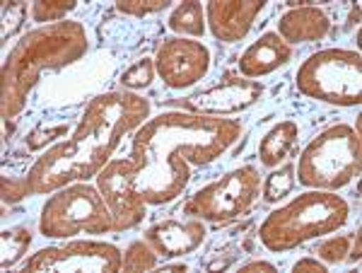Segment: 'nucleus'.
I'll return each mask as SVG.
<instances>
[{
    "instance_id": "7ed1b4c3",
    "label": "nucleus",
    "mask_w": 362,
    "mask_h": 273,
    "mask_svg": "<svg viewBox=\"0 0 362 273\" xmlns=\"http://www.w3.org/2000/svg\"><path fill=\"white\" fill-rule=\"evenodd\" d=\"M87 49H90L87 32L75 20L56 22V25L29 32L3 63V75H0L3 119H15L25 109L29 92L42 80L44 71H58V68L70 66L78 58H83Z\"/></svg>"
},
{
    "instance_id": "412c9836",
    "label": "nucleus",
    "mask_w": 362,
    "mask_h": 273,
    "mask_svg": "<svg viewBox=\"0 0 362 273\" xmlns=\"http://www.w3.org/2000/svg\"><path fill=\"white\" fill-rule=\"evenodd\" d=\"M78 8V0H37L29 8L34 22H42V25H56V22L66 20L68 13Z\"/></svg>"
},
{
    "instance_id": "f3484780",
    "label": "nucleus",
    "mask_w": 362,
    "mask_h": 273,
    "mask_svg": "<svg viewBox=\"0 0 362 273\" xmlns=\"http://www.w3.org/2000/svg\"><path fill=\"white\" fill-rule=\"evenodd\" d=\"M297 138H300V129H297L295 121H280V124H276L264 138H261V145H259L261 165L276 167L278 162H283L293 153Z\"/></svg>"
},
{
    "instance_id": "393cba45",
    "label": "nucleus",
    "mask_w": 362,
    "mask_h": 273,
    "mask_svg": "<svg viewBox=\"0 0 362 273\" xmlns=\"http://www.w3.org/2000/svg\"><path fill=\"white\" fill-rule=\"evenodd\" d=\"M172 0H119L116 10L131 17H145V15H155L160 10L169 8Z\"/></svg>"
},
{
    "instance_id": "39448f33",
    "label": "nucleus",
    "mask_w": 362,
    "mask_h": 273,
    "mask_svg": "<svg viewBox=\"0 0 362 273\" xmlns=\"http://www.w3.org/2000/svg\"><path fill=\"white\" fill-rule=\"evenodd\" d=\"M362 145L360 133L346 124L321 131L305 148L297 165V182L307 189L336 191L360 174Z\"/></svg>"
},
{
    "instance_id": "1a4fd4ad",
    "label": "nucleus",
    "mask_w": 362,
    "mask_h": 273,
    "mask_svg": "<svg viewBox=\"0 0 362 273\" xmlns=\"http://www.w3.org/2000/svg\"><path fill=\"white\" fill-rule=\"evenodd\" d=\"M124 269V254L109 242H68L61 247H46L27 259L29 273L66 271V273H116Z\"/></svg>"
},
{
    "instance_id": "f257e3e1",
    "label": "nucleus",
    "mask_w": 362,
    "mask_h": 273,
    "mask_svg": "<svg viewBox=\"0 0 362 273\" xmlns=\"http://www.w3.org/2000/svg\"><path fill=\"white\" fill-rule=\"evenodd\" d=\"M235 119L169 112L150 119L133 136V187L145 203L162 206L181 196L191 179L189 165L218 160L242 136Z\"/></svg>"
},
{
    "instance_id": "b1692460",
    "label": "nucleus",
    "mask_w": 362,
    "mask_h": 273,
    "mask_svg": "<svg viewBox=\"0 0 362 273\" xmlns=\"http://www.w3.org/2000/svg\"><path fill=\"white\" fill-rule=\"evenodd\" d=\"M350 252V240L348 237H329L326 242H321L317 247V257L326 264H341V261L348 259Z\"/></svg>"
},
{
    "instance_id": "6e6552de",
    "label": "nucleus",
    "mask_w": 362,
    "mask_h": 273,
    "mask_svg": "<svg viewBox=\"0 0 362 273\" xmlns=\"http://www.w3.org/2000/svg\"><path fill=\"white\" fill-rule=\"evenodd\" d=\"M261 189V177L256 167H239L227 172L218 182L196 191L184 206L186 216H194L208 223H227L235 220L251 208Z\"/></svg>"
},
{
    "instance_id": "cd10ccee",
    "label": "nucleus",
    "mask_w": 362,
    "mask_h": 273,
    "mask_svg": "<svg viewBox=\"0 0 362 273\" xmlns=\"http://www.w3.org/2000/svg\"><path fill=\"white\" fill-rule=\"evenodd\" d=\"M293 271H295V273H305V271H312V273H326V266L321 264V261H317V259L305 257V259H300V261H297V264L293 266Z\"/></svg>"
},
{
    "instance_id": "0eeeda50",
    "label": "nucleus",
    "mask_w": 362,
    "mask_h": 273,
    "mask_svg": "<svg viewBox=\"0 0 362 273\" xmlns=\"http://www.w3.org/2000/svg\"><path fill=\"white\" fill-rule=\"evenodd\" d=\"M39 230L44 237L54 240H66L80 232L107 235L114 230V218L99 189L85 182H75L54 191V196L44 203Z\"/></svg>"
},
{
    "instance_id": "2eb2a0df",
    "label": "nucleus",
    "mask_w": 362,
    "mask_h": 273,
    "mask_svg": "<svg viewBox=\"0 0 362 273\" xmlns=\"http://www.w3.org/2000/svg\"><path fill=\"white\" fill-rule=\"evenodd\" d=\"M290 58H293L290 44H285L278 32H266L239 58V73L244 78H264V75L285 66Z\"/></svg>"
},
{
    "instance_id": "5701e85b",
    "label": "nucleus",
    "mask_w": 362,
    "mask_h": 273,
    "mask_svg": "<svg viewBox=\"0 0 362 273\" xmlns=\"http://www.w3.org/2000/svg\"><path fill=\"white\" fill-rule=\"evenodd\" d=\"M155 80V61L150 58H143V61L133 63L128 71L121 75V85L128 87V90H143Z\"/></svg>"
},
{
    "instance_id": "423d86ee",
    "label": "nucleus",
    "mask_w": 362,
    "mask_h": 273,
    "mask_svg": "<svg viewBox=\"0 0 362 273\" xmlns=\"http://www.w3.org/2000/svg\"><path fill=\"white\" fill-rule=\"evenodd\" d=\"M297 90L309 100L358 107L362 102V58L355 51L326 49L309 56L297 71Z\"/></svg>"
},
{
    "instance_id": "a211bd4d",
    "label": "nucleus",
    "mask_w": 362,
    "mask_h": 273,
    "mask_svg": "<svg viewBox=\"0 0 362 273\" xmlns=\"http://www.w3.org/2000/svg\"><path fill=\"white\" fill-rule=\"evenodd\" d=\"M169 29L177 34H189V37H203L206 34V13H203L201 3H181L174 8L169 17Z\"/></svg>"
},
{
    "instance_id": "bb28decb",
    "label": "nucleus",
    "mask_w": 362,
    "mask_h": 273,
    "mask_svg": "<svg viewBox=\"0 0 362 273\" xmlns=\"http://www.w3.org/2000/svg\"><path fill=\"white\" fill-rule=\"evenodd\" d=\"M25 196H34L27 177H3V201L5 203L22 201Z\"/></svg>"
},
{
    "instance_id": "a878e982",
    "label": "nucleus",
    "mask_w": 362,
    "mask_h": 273,
    "mask_svg": "<svg viewBox=\"0 0 362 273\" xmlns=\"http://www.w3.org/2000/svg\"><path fill=\"white\" fill-rule=\"evenodd\" d=\"M25 15H27L25 3H3V32H0L3 42H8L15 32H20Z\"/></svg>"
},
{
    "instance_id": "9b49d317",
    "label": "nucleus",
    "mask_w": 362,
    "mask_h": 273,
    "mask_svg": "<svg viewBox=\"0 0 362 273\" xmlns=\"http://www.w3.org/2000/svg\"><path fill=\"white\" fill-rule=\"evenodd\" d=\"M264 97V85L227 73L218 85L181 100V109L198 116H230L254 107Z\"/></svg>"
},
{
    "instance_id": "20e7f679",
    "label": "nucleus",
    "mask_w": 362,
    "mask_h": 273,
    "mask_svg": "<svg viewBox=\"0 0 362 273\" xmlns=\"http://www.w3.org/2000/svg\"><path fill=\"white\" fill-rule=\"evenodd\" d=\"M348 216L350 208L341 196L312 189L273 211L259 228V240L271 252H290L309 240L341 230Z\"/></svg>"
},
{
    "instance_id": "9d476101",
    "label": "nucleus",
    "mask_w": 362,
    "mask_h": 273,
    "mask_svg": "<svg viewBox=\"0 0 362 273\" xmlns=\"http://www.w3.org/2000/svg\"><path fill=\"white\" fill-rule=\"evenodd\" d=\"M97 189L114 218V232L131 230L143 223L145 199L133 187V162L112 160L97 174Z\"/></svg>"
},
{
    "instance_id": "4468645a",
    "label": "nucleus",
    "mask_w": 362,
    "mask_h": 273,
    "mask_svg": "<svg viewBox=\"0 0 362 273\" xmlns=\"http://www.w3.org/2000/svg\"><path fill=\"white\" fill-rule=\"evenodd\" d=\"M206 240V228L198 218L179 223V220H162L145 232V242L157 252V257H184L201 247Z\"/></svg>"
},
{
    "instance_id": "aec40b11",
    "label": "nucleus",
    "mask_w": 362,
    "mask_h": 273,
    "mask_svg": "<svg viewBox=\"0 0 362 273\" xmlns=\"http://www.w3.org/2000/svg\"><path fill=\"white\" fill-rule=\"evenodd\" d=\"M293 187H295V165L293 162H288V165H283L280 170L268 174L266 182L261 184L264 201L266 203H278L280 199H285V196L293 191Z\"/></svg>"
},
{
    "instance_id": "4be33fe9",
    "label": "nucleus",
    "mask_w": 362,
    "mask_h": 273,
    "mask_svg": "<svg viewBox=\"0 0 362 273\" xmlns=\"http://www.w3.org/2000/svg\"><path fill=\"white\" fill-rule=\"evenodd\" d=\"M157 266V252L148 242L138 240L126 249L124 254V271L126 273H140V271H150Z\"/></svg>"
},
{
    "instance_id": "f8f14e48",
    "label": "nucleus",
    "mask_w": 362,
    "mask_h": 273,
    "mask_svg": "<svg viewBox=\"0 0 362 273\" xmlns=\"http://www.w3.org/2000/svg\"><path fill=\"white\" fill-rule=\"evenodd\" d=\"M155 68L167 87L184 90L206 78L210 68V51L201 42H191L184 37L165 39L157 49Z\"/></svg>"
},
{
    "instance_id": "ddd939ff",
    "label": "nucleus",
    "mask_w": 362,
    "mask_h": 273,
    "mask_svg": "<svg viewBox=\"0 0 362 273\" xmlns=\"http://www.w3.org/2000/svg\"><path fill=\"white\" fill-rule=\"evenodd\" d=\"M264 5V0H210L206 8L210 32L223 44L242 42Z\"/></svg>"
},
{
    "instance_id": "dca6fc26",
    "label": "nucleus",
    "mask_w": 362,
    "mask_h": 273,
    "mask_svg": "<svg viewBox=\"0 0 362 273\" xmlns=\"http://www.w3.org/2000/svg\"><path fill=\"white\" fill-rule=\"evenodd\" d=\"M331 32V20L314 5H300L285 13L278 22V34L285 44L321 42Z\"/></svg>"
},
{
    "instance_id": "f03ea898",
    "label": "nucleus",
    "mask_w": 362,
    "mask_h": 273,
    "mask_svg": "<svg viewBox=\"0 0 362 273\" xmlns=\"http://www.w3.org/2000/svg\"><path fill=\"white\" fill-rule=\"evenodd\" d=\"M150 102L133 92H104L87 104L73 138L58 143L39 158L27 179L32 194H54L75 182L97 177L109 165L126 133L143 126Z\"/></svg>"
},
{
    "instance_id": "c85d7f7f",
    "label": "nucleus",
    "mask_w": 362,
    "mask_h": 273,
    "mask_svg": "<svg viewBox=\"0 0 362 273\" xmlns=\"http://www.w3.org/2000/svg\"><path fill=\"white\" fill-rule=\"evenodd\" d=\"M249 271H266V273H276V266L268 264V261H249V264L239 266V273H249Z\"/></svg>"
},
{
    "instance_id": "7c9ffc66",
    "label": "nucleus",
    "mask_w": 362,
    "mask_h": 273,
    "mask_svg": "<svg viewBox=\"0 0 362 273\" xmlns=\"http://www.w3.org/2000/svg\"><path fill=\"white\" fill-rule=\"evenodd\" d=\"M162 271H186L184 264H172V266H162Z\"/></svg>"
},
{
    "instance_id": "c756f323",
    "label": "nucleus",
    "mask_w": 362,
    "mask_h": 273,
    "mask_svg": "<svg viewBox=\"0 0 362 273\" xmlns=\"http://www.w3.org/2000/svg\"><path fill=\"white\" fill-rule=\"evenodd\" d=\"M348 259L350 261H358L360 259V232L355 235V247H353V252H348Z\"/></svg>"
},
{
    "instance_id": "6ab92c4d",
    "label": "nucleus",
    "mask_w": 362,
    "mask_h": 273,
    "mask_svg": "<svg viewBox=\"0 0 362 273\" xmlns=\"http://www.w3.org/2000/svg\"><path fill=\"white\" fill-rule=\"evenodd\" d=\"M29 245H32V232L27 228H13V230H3L0 235V252H3V259H0V269H10L17 261L27 254Z\"/></svg>"
}]
</instances>
